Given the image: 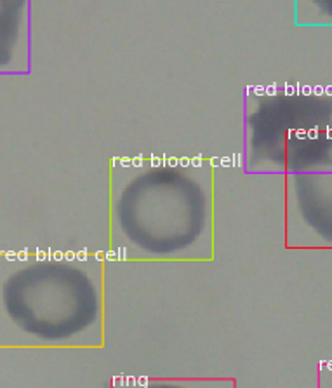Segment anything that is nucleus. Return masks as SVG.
Here are the masks:
<instances>
[{"instance_id": "f257e3e1", "label": "nucleus", "mask_w": 332, "mask_h": 388, "mask_svg": "<svg viewBox=\"0 0 332 388\" xmlns=\"http://www.w3.org/2000/svg\"><path fill=\"white\" fill-rule=\"evenodd\" d=\"M214 164L205 158L110 160V252L132 263H209L216 252Z\"/></svg>"}, {"instance_id": "f03ea898", "label": "nucleus", "mask_w": 332, "mask_h": 388, "mask_svg": "<svg viewBox=\"0 0 332 388\" xmlns=\"http://www.w3.org/2000/svg\"><path fill=\"white\" fill-rule=\"evenodd\" d=\"M104 258L0 252V348H101Z\"/></svg>"}, {"instance_id": "7ed1b4c3", "label": "nucleus", "mask_w": 332, "mask_h": 388, "mask_svg": "<svg viewBox=\"0 0 332 388\" xmlns=\"http://www.w3.org/2000/svg\"><path fill=\"white\" fill-rule=\"evenodd\" d=\"M242 122L245 174L332 173V87L247 85Z\"/></svg>"}, {"instance_id": "20e7f679", "label": "nucleus", "mask_w": 332, "mask_h": 388, "mask_svg": "<svg viewBox=\"0 0 332 388\" xmlns=\"http://www.w3.org/2000/svg\"><path fill=\"white\" fill-rule=\"evenodd\" d=\"M285 178V246L332 247V173Z\"/></svg>"}, {"instance_id": "39448f33", "label": "nucleus", "mask_w": 332, "mask_h": 388, "mask_svg": "<svg viewBox=\"0 0 332 388\" xmlns=\"http://www.w3.org/2000/svg\"><path fill=\"white\" fill-rule=\"evenodd\" d=\"M31 68L30 0H0V75H30Z\"/></svg>"}, {"instance_id": "423d86ee", "label": "nucleus", "mask_w": 332, "mask_h": 388, "mask_svg": "<svg viewBox=\"0 0 332 388\" xmlns=\"http://www.w3.org/2000/svg\"><path fill=\"white\" fill-rule=\"evenodd\" d=\"M117 388H233V381L226 378H198V379H179V378H141L124 381Z\"/></svg>"}]
</instances>
